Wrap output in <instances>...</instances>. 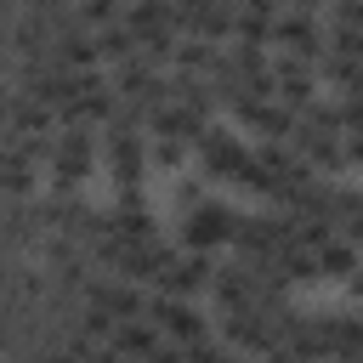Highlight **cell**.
Wrapping results in <instances>:
<instances>
[{"mask_svg": "<svg viewBox=\"0 0 363 363\" xmlns=\"http://www.w3.org/2000/svg\"><path fill=\"white\" fill-rule=\"evenodd\" d=\"M96 153H102V147H96L91 125H62L57 142H51V159H45V170H51V193H79V187L91 182Z\"/></svg>", "mask_w": 363, "mask_h": 363, "instance_id": "obj_1", "label": "cell"}, {"mask_svg": "<svg viewBox=\"0 0 363 363\" xmlns=\"http://www.w3.org/2000/svg\"><path fill=\"white\" fill-rule=\"evenodd\" d=\"M233 227H238V210L221 204V199H199L193 210H182V250H227L233 244Z\"/></svg>", "mask_w": 363, "mask_h": 363, "instance_id": "obj_2", "label": "cell"}, {"mask_svg": "<svg viewBox=\"0 0 363 363\" xmlns=\"http://www.w3.org/2000/svg\"><path fill=\"white\" fill-rule=\"evenodd\" d=\"M210 278H216V255H204V250H170V255H164V267L153 272V284H147V289L199 301V295H210Z\"/></svg>", "mask_w": 363, "mask_h": 363, "instance_id": "obj_3", "label": "cell"}, {"mask_svg": "<svg viewBox=\"0 0 363 363\" xmlns=\"http://www.w3.org/2000/svg\"><path fill=\"white\" fill-rule=\"evenodd\" d=\"M102 159H108V170H113V187H142V170L153 164L142 130H136V125H119V119L102 125Z\"/></svg>", "mask_w": 363, "mask_h": 363, "instance_id": "obj_4", "label": "cell"}, {"mask_svg": "<svg viewBox=\"0 0 363 363\" xmlns=\"http://www.w3.org/2000/svg\"><path fill=\"white\" fill-rule=\"evenodd\" d=\"M113 91H119V102L153 113L159 102H170V74L142 62V57H125V62H113Z\"/></svg>", "mask_w": 363, "mask_h": 363, "instance_id": "obj_5", "label": "cell"}, {"mask_svg": "<svg viewBox=\"0 0 363 363\" xmlns=\"http://www.w3.org/2000/svg\"><path fill=\"white\" fill-rule=\"evenodd\" d=\"M193 153H199V164H204L210 182H238V170L250 164V147H244L227 125H204L199 142H193Z\"/></svg>", "mask_w": 363, "mask_h": 363, "instance_id": "obj_6", "label": "cell"}, {"mask_svg": "<svg viewBox=\"0 0 363 363\" xmlns=\"http://www.w3.org/2000/svg\"><path fill=\"white\" fill-rule=\"evenodd\" d=\"M272 96L284 102V108H312L318 102V62H306V57H295V51H278L272 57Z\"/></svg>", "mask_w": 363, "mask_h": 363, "instance_id": "obj_7", "label": "cell"}, {"mask_svg": "<svg viewBox=\"0 0 363 363\" xmlns=\"http://www.w3.org/2000/svg\"><path fill=\"white\" fill-rule=\"evenodd\" d=\"M323 40H329V28L318 23V11H278V23H272V45H284V51H295V57H306V62H318L323 57Z\"/></svg>", "mask_w": 363, "mask_h": 363, "instance_id": "obj_8", "label": "cell"}, {"mask_svg": "<svg viewBox=\"0 0 363 363\" xmlns=\"http://www.w3.org/2000/svg\"><path fill=\"white\" fill-rule=\"evenodd\" d=\"M210 301H216V312H221V318L250 312V306L261 301L255 267H250V261H238V267H216V278H210Z\"/></svg>", "mask_w": 363, "mask_h": 363, "instance_id": "obj_9", "label": "cell"}, {"mask_svg": "<svg viewBox=\"0 0 363 363\" xmlns=\"http://www.w3.org/2000/svg\"><path fill=\"white\" fill-rule=\"evenodd\" d=\"M108 352H119V357H159V352H170V346H164V335H159L147 318H119L113 335H108Z\"/></svg>", "mask_w": 363, "mask_h": 363, "instance_id": "obj_10", "label": "cell"}, {"mask_svg": "<svg viewBox=\"0 0 363 363\" xmlns=\"http://www.w3.org/2000/svg\"><path fill=\"white\" fill-rule=\"evenodd\" d=\"M125 28H130L136 40L182 34V28H176V6H170V0H130V6H125Z\"/></svg>", "mask_w": 363, "mask_h": 363, "instance_id": "obj_11", "label": "cell"}, {"mask_svg": "<svg viewBox=\"0 0 363 363\" xmlns=\"http://www.w3.org/2000/svg\"><path fill=\"white\" fill-rule=\"evenodd\" d=\"M40 193V164L17 147H0V199H34Z\"/></svg>", "mask_w": 363, "mask_h": 363, "instance_id": "obj_12", "label": "cell"}, {"mask_svg": "<svg viewBox=\"0 0 363 363\" xmlns=\"http://www.w3.org/2000/svg\"><path fill=\"white\" fill-rule=\"evenodd\" d=\"M357 261H363V250H357L346 233H335V238L318 244V278H340V284H346V278L357 272Z\"/></svg>", "mask_w": 363, "mask_h": 363, "instance_id": "obj_13", "label": "cell"}, {"mask_svg": "<svg viewBox=\"0 0 363 363\" xmlns=\"http://www.w3.org/2000/svg\"><path fill=\"white\" fill-rule=\"evenodd\" d=\"M318 79H329L335 91H352V85H363V51L323 45V57H318Z\"/></svg>", "mask_w": 363, "mask_h": 363, "instance_id": "obj_14", "label": "cell"}, {"mask_svg": "<svg viewBox=\"0 0 363 363\" xmlns=\"http://www.w3.org/2000/svg\"><path fill=\"white\" fill-rule=\"evenodd\" d=\"M221 51H227V45H216V40H204V34H182V40H176V62H170V68H182V74H216Z\"/></svg>", "mask_w": 363, "mask_h": 363, "instance_id": "obj_15", "label": "cell"}, {"mask_svg": "<svg viewBox=\"0 0 363 363\" xmlns=\"http://www.w3.org/2000/svg\"><path fill=\"white\" fill-rule=\"evenodd\" d=\"M329 357H363V318L329 312Z\"/></svg>", "mask_w": 363, "mask_h": 363, "instance_id": "obj_16", "label": "cell"}, {"mask_svg": "<svg viewBox=\"0 0 363 363\" xmlns=\"http://www.w3.org/2000/svg\"><path fill=\"white\" fill-rule=\"evenodd\" d=\"M91 34H96L102 62H125V57H136V34L125 28V17H119V23H108V28H91Z\"/></svg>", "mask_w": 363, "mask_h": 363, "instance_id": "obj_17", "label": "cell"}, {"mask_svg": "<svg viewBox=\"0 0 363 363\" xmlns=\"http://www.w3.org/2000/svg\"><path fill=\"white\" fill-rule=\"evenodd\" d=\"M187 153H193V142H182V136H147V159L164 164V170H182Z\"/></svg>", "mask_w": 363, "mask_h": 363, "instance_id": "obj_18", "label": "cell"}, {"mask_svg": "<svg viewBox=\"0 0 363 363\" xmlns=\"http://www.w3.org/2000/svg\"><path fill=\"white\" fill-rule=\"evenodd\" d=\"M74 11H79V23L85 28H108V23H119L125 11H119V0H74Z\"/></svg>", "mask_w": 363, "mask_h": 363, "instance_id": "obj_19", "label": "cell"}, {"mask_svg": "<svg viewBox=\"0 0 363 363\" xmlns=\"http://www.w3.org/2000/svg\"><path fill=\"white\" fill-rule=\"evenodd\" d=\"M329 23H340V28H363V0H335V6H329Z\"/></svg>", "mask_w": 363, "mask_h": 363, "instance_id": "obj_20", "label": "cell"}, {"mask_svg": "<svg viewBox=\"0 0 363 363\" xmlns=\"http://www.w3.org/2000/svg\"><path fill=\"white\" fill-rule=\"evenodd\" d=\"M170 6H176V28H182V34H187V28H193V23H199V11H204V6H210V0H170Z\"/></svg>", "mask_w": 363, "mask_h": 363, "instance_id": "obj_21", "label": "cell"}, {"mask_svg": "<svg viewBox=\"0 0 363 363\" xmlns=\"http://www.w3.org/2000/svg\"><path fill=\"white\" fill-rule=\"evenodd\" d=\"M199 199H204V187H199V182H176V210H193Z\"/></svg>", "mask_w": 363, "mask_h": 363, "instance_id": "obj_22", "label": "cell"}, {"mask_svg": "<svg viewBox=\"0 0 363 363\" xmlns=\"http://www.w3.org/2000/svg\"><path fill=\"white\" fill-rule=\"evenodd\" d=\"M346 159L363 170V130H346Z\"/></svg>", "mask_w": 363, "mask_h": 363, "instance_id": "obj_23", "label": "cell"}, {"mask_svg": "<svg viewBox=\"0 0 363 363\" xmlns=\"http://www.w3.org/2000/svg\"><path fill=\"white\" fill-rule=\"evenodd\" d=\"M346 289H352V301H363V261H357V272L346 278Z\"/></svg>", "mask_w": 363, "mask_h": 363, "instance_id": "obj_24", "label": "cell"}, {"mask_svg": "<svg viewBox=\"0 0 363 363\" xmlns=\"http://www.w3.org/2000/svg\"><path fill=\"white\" fill-rule=\"evenodd\" d=\"M289 11H323V0H284Z\"/></svg>", "mask_w": 363, "mask_h": 363, "instance_id": "obj_25", "label": "cell"}, {"mask_svg": "<svg viewBox=\"0 0 363 363\" xmlns=\"http://www.w3.org/2000/svg\"><path fill=\"white\" fill-rule=\"evenodd\" d=\"M357 216H363V193H357Z\"/></svg>", "mask_w": 363, "mask_h": 363, "instance_id": "obj_26", "label": "cell"}, {"mask_svg": "<svg viewBox=\"0 0 363 363\" xmlns=\"http://www.w3.org/2000/svg\"><path fill=\"white\" fill-rule=\"evenodd\" d=\"M0 147H6V130H0Z\"/></svg>", "mask_w": 363, "mask_h": 363, "instance_id": "obj_27", "label": "cell"}, {"mask_svg": "<svg viewBox=\"0 0 363 363\" xmlns=\"http://www.w3.org/2000/svg\"><path fill=\"white\" fill-rule=\"evenodd\" d=\"M17 6H23V0H17Z\"/></svg>", "mask_w": 363, "mask_h": 363, "instance_id": "obj_28", "label": "cell"}]
</instances>
